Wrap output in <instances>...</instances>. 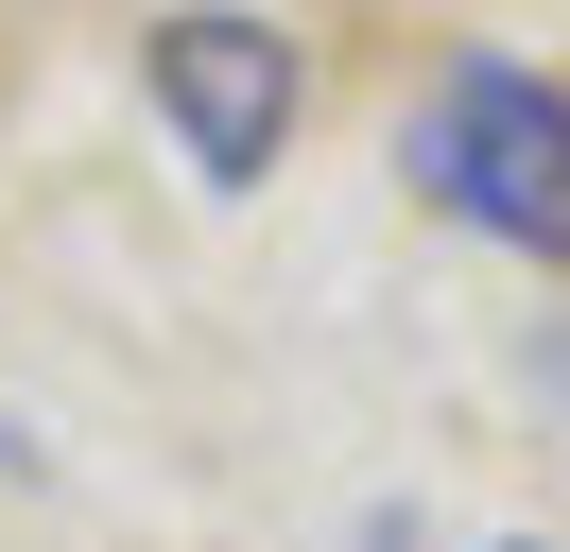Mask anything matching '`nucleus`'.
<instances>
[{
    "label": "nucleus",
    "instance_id": "1",
    "mask_svg": "<svg viewBox=\"0 0 570 552\" xmlns=\"http://www.w3.org/2000/svg\"><path fill=\"white\" fill-rule=\"evenodd\" d=\"M397 156H415V190L450 207V225L519 241V259H570V87H553V69H519V52L450 69Z\"/></svg>",
    "mask_w": 570,
    "mask_h": 552
},
{
    "label": "nucleus",
    "instance_id": "2",
    "mask_svg": "<svg viewBox=\"0 0 570 552\" xmlns=\"http://www.w3.org/2000/svg\"><path fill=\"white\" fill-rule=\"evenodd\" d=\"M139 69H156V121L190 138V172H208V190H259V172H277V138H294V103H312L294 34L243 18V0H174V18L139 34Z\"/></svg>",
    "mask_w": 570,
    "mask_h": 552
},
{
    "label": "nucleus",
    "instance_id": "3",
    "mask_svg": "<svg viewBox=\"0 0 570 552\" xmlns=\"http://www.w3.org/2000/svg\"><path fill=\"white\" fill-rule=\"evenodd\" d=\"M0 466H18V432H0Z\"/></svg>",
    "mask_w": 570,
    "mask_h": 552
}]
</instances>
